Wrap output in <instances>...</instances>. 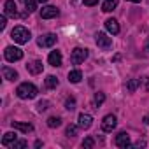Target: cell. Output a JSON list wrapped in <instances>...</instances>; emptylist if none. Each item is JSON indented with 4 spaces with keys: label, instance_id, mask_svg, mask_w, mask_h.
Segmentation results:
<instances>
[{
    "label": "cell",
    "instance_id": "16",
    "mask_svg": "<svg viewBox=\"0 0 149 149\" xmlns=\"http://www.w3.org/2000/svg\"><path fill=\"white\" fill-rule=\"evenodd\" d=\"M2 74H4V79H7V81H16L18 79V72L14 68H11V67H4Z\"/></svg>",
    "mask_w": 149,
    "mask_h": 149
},
{
    "label": "cell",
    "instance_id": "18",
    "mask_svg": "<svg viewBox=\"0 0 149 149\" xmlns=\"http://www.w3.org/2000/svg\"><path fill=\"white\" fill-rule=\"evenodd\" d=\"M81 79H83V72L81 70H70L68 72V83L77 84V83H81Z\"/></svg>",
    "mask_w": 149,
    "mask_h": 149
},
{
    "label": "cell",
    "instance_id": "8",
    "mask_svg": "<svg viewBox=\"0 0 149 149\" xmlns=\"http://www.w3.org/2000/svg\"><path fill=\"white\" fill-rule=\"evenodd\" d=\"M116 125H118L116 116H114V114H107V116L104 118V121H102V130L109 133V132H112V130L116 128Z\"/></svg>",
    "mask_w": 149,
    "mask_h": 149
},
{
    "label": "cell",
    "instance_id": "32",
    "mask_svg": "<svg viewBox=\"0 0 149 149\" xmlns=\"http://www.w3.org/2000/svg\"><path fill=\"white\" fill-rule=\"evenodd\" d=\"M144 146H146V140H144V139H139V140L133 144V147H144Z\"/></svg>",
    "mask_w": 149,
    "mask_h": 149
},
{
    "label": "cell",
    "instance_id": "12",
    "mask_svg": "<svg viewBox=\"0 0 149 149\" xmlns=\"http://www.w3.org/2000/svg\"><path fill=\"white\" fill-rule=\"evenodd\" d=\"M61 53L56 49V51H51L49 53V56H47V61H49V65L51 67H61Z\"/></svg>",
    "mask_w": 149,
    "mask_h": 149
},
{
    "label": "cell",
    "instance_id": "26",
    "mask_svg": "<svg viewBox=\"0 0 149 149\" xmlns=\"http://www.w3.org/2000/svg\"><path fill=\"white\" fill-rule=\"evenodd\" d=\"M65 109L67 111H74V109H76V98H67V102H65Z\"/></svg>",
    "mask_w": 149,
    "mask_h": 149
},
{
    "label": "cell",
    "instance_id": "4",
    "mask_svg": "<svg viewBox=\"0 0 149 149\" xmlns=\"http://www.w3.org/2000/svg\"><path fill=\"white\" fill-rule=\"evenodd\" d=\"M95 42H97V46L100 49H105V51L112 47V39L107 37V33H104V32H97L95 33Z\"/></svg>",
    "mask_w": 149,
    "mask_h": 149
},
{
    "label": "cell",
    "instance_id": "11",
    "mask_svg": "<svg viewBox=\"0 0 149 149\" xmlns=\"http://www.w3.org/2000/svg\"><path fill=\"white\" fill-rule=\"evenodd\" d=\"M26 68H28V72L32 74V76H37V74H40L44 70V65H42L40 60H33V61H30L26 65Z\"/></svg>",
    "mask_w": 149,
    "mask_h": 149
},
{
    "label": "cell",
    "instance_id": "6",
    "mask_svg": "<svg viewBox=\"0 0 149 149\" xmlns=\"http://www.w3.org/2000/svg\"><path fill=\"white\" fill-rule=\"evenodd\" d=\"M56 40H58V37H56L54 33H44V35H40V37L37 39V44H39L40 47H51V46L56 44Z\"/></svg>",
    "mask_w": 149,
    "mask_h": 149
},
{
    "label": "cell",
    "instance_id": "10",
    "mask_svg": "<svg viewBox=\"0 0 149 149\" xmlns=\"http://www.w3.org/2000/svg\"><path fill=\"white\" fill-rule=\"evenodd\" d=\"M116 146H118V147H123V149L130 147V146H132V144H130V135H128L126 132H119V133L116 135Z\"/></svg>",
    "mask_w": 149,
    "mask_h": 149
},
{
    "label": "cell",
    "instance_id": "34",
    "mask_svg": "<svg viewBox=\"0 0 149 149\" xmlns=\"http://www.w3.org/2000/svg\"><path fill=\"white\" fill-rule=\"evenodd\" d=\"M37 2H40V4H44V2H47V0H37Z\"/></svg>",
    "mask_w": 149,
    "mask_h": 149
},
{
    "label": "cell",
    "instance_id": "29",
    "mask_svg": "<svg viewBox=\"0 0 149 149\" xmlns=\"http://www.w3.org/2000/svg\"><path fill=\"white\" fill-rule=\"evenodd\" d=\"M47 105H49V104H47L46 100H40V102L37 104V111H39V112H42V111H46V109H47Z\"/></svg>",
    "mask_w": 149,
    "mask_h": 149
},
{
    "label": "cell",
    "instance_id": "27",
    "mask_svg": "<svg viewBox=\"0 0 149 149\" xmlns=\"http://www.w3.org/2000/svg\"><path fill=\"white\" fill-rule=\"evenodd\" d=\"M83 147H86V149L95 147V140H93V137H86V139L83 140Z\"/></svg>",
    "mask_w": 149,
    "mask_h": 149
},
{
    "label": "cell",
    "instance_id": "31",
    "mask_svg": "<svg viewBox=\"0 0 149 149\" xmlns=\"http://www.w3.org/2000/svg\"><path fill=\"white\" fill-rule=\"evenodd\" d=\"M6 21H7V16H6V14H2V18H0V28H2V30H4V28H6V25H7Z\"/></svg>",
    "mask_w": 149,
    "mask_h": 149
},
{
    "label": "cell",
    "instance_id": "24",
    "mask_svg": "<svg viewBox=\"0 0 149 149\" xmlns=\"http://www.w3.org/2000/svg\"><path fill=\"white\" fill-rule=\"evenodd\" d=\"M56 86H58V79H56L54 76H47V77H46V88L53 90V88H56Z\"/></svg>",
    "mask_w": 149,
    "mask_h": 149
},
{
    "label": "cell",
    "instance_id": "2",
    "mask_svg": "<svg viewBox=\"0 0 149 149\" xmlns=\"http://www.w3.org/2000/svg\"><path fill=\"white\" fill-rule=\"evenodd\" d=\"M11 39L14 42H18V44H26L32 39V35H30L28 28H25V26H14V30L11 32Z\"/></svg>",
    "mask_w": 149,
    "mask_h": 149
},
{
    "label": "cell",
    "instance_id": "13",
    "mask_svg": "<svg viewBox=\"0 0 149 149\" xmlns=\"http://www.w3.org/2000/svg\"><path fill=\"white\" fill-rule=\"evenodd\" d=\"M91 125H93V118H91L90 114H86V112L79 114V126H81L83 130H88V128H91Z\"/></svg>",
    "mask_w": 149,
    "mask_h": 149
},
{
    "label": "cell",
    "instance_id": "21",
    "mask_svg": "<svg viewBox=\"0 0 149 149\" xmlns=\"http://www.w3.org/2000/svg\"><path fill=\"white\" fill-rule=\"evenodd\" d=\"M139 86H140V79H130V81L126 83V90H128L130 93H133Z\"/></svg>",
    "mask_w": 149,
    "mask_h": 149
},
{
    "label": "cell",
    "instance_id": "23",
    "mask_svg": "<svg viewBox=\"0 0 149 149\" xmlns=\"http://www.w3.org/2000/svg\"><path fill=\"white\" fill-rule=\"evenodd\" d=\"M60 125H61V118H58V116H51L47 119V126L49 128H58Z\"/></svg>",
    "mask_w": 149,
    "mask_h": 149
},
{
    "label": "cell",
    "instance_id": "17",
    "mask_svg": "<svg viewBox=\"0 0 149 149\" xmlns=\"http://www.w3.org/2000/svg\"><path fill=\"white\" fill-rule=\"evenodd\" d=\"M105 28H107V32H111L112 35L119 33V25H118V21H116L114 18H111V19L105 21Z\"/></svg>",
    "mask_w": 149,
    "mask_h": 149
},
{
    "label": "cell",
    "instance_id": "19",
    "mask_svg": "<svg viewBox=\"0 0 149 149\" xmlns=\"http://www.w3.org/2000/svg\"><path fill=\"white\" fill-rule=\"evenodd\" d=\"M116 7H118V0H105V2L102 4V11L104 13H112Z\"/></svg>",
    "mask_w": 149,
    "mask_h": 149
},
{
    "label": "cell",
    "instance_id": "5",
    "mask_svg": "<svg viewBox=\"0 0 149 149\" xmlns=\"http://www.w3.org/2000/svg\"><path fill=\"white\" fill-rule=\"evenodd\" d=\"M4 56H6L7 61H19V60L23 58V51H21L19 47L9 46V47H6V51H4Z\"/></svg>",
    "mask_w": 149,
    "mask_h": 149
},
{
    "label": "cell",
    "instance_id": "30",
    "mask_svg": "<svg viewBox=\"0 0 149 149\" xmlns=\"http://www.w3.org/2000/svg\"><path fill=\"white\" fill-rule=\"evenodd\" d=\"M83 4L88 6V7H91V6H97L98 4V0H83Z\"/></svg>",
    "mask_w": 149,
    "mask_h": 149
},
{
    "label": "cell",
    "instance_id": "1",
    "mask_svg": "<svg viewBox=\"0 0 149 149\" xmlns=\"http://www.w3.org/2000/svg\"><path fill=\"white\" fill-rule=\"evenodd\" d=\"M37 93H39V90H37V86L32 84V83H21V84L16 88V95H18L21 100H32V98L37 97Z\"/></svg>",
    "mask_w": 149,
    "mask_h": 149
},
{
    "label": "cell",
    "instance_id": "14",
    "mask_svg": "<svg viewBox=\"0 0 149 149\" xmlns=\"http://www.w3.org/2000/svg\"><path fill=\"white\" fill-rule=\"evenodd\" d=\"M11 125H13V128H14V130H19V132H23V133H30V132H33V125H30V123L13 121Z\"/></svg>",
    "mask_w": 149,
    "mask_h": 149
},
{
    "label": "cell",
    "instance_id": "25",
    "mask_svg": "<svg viewBox=\"0 0 149 149\" xmlns=\"http://www.w3.org/2000/svg\"><path fill=\"white\" fill-rule=\"evenodd\" d=\"M104 102H105V95H104L102 91L95 93V105H97V107H100V105H102Z\"/></svg>",
    "mask_w": 149,
    "mask_h": 149
},
{
    "label": "cell",
    "instance_id": "33",
    "mask_svg": "<svg viewBox=\"0 0 149 149\" xmlns=\"http://www.w3.org/2000/svg\"><path fill=\"white\" fill-rule=\"evenodd\" d=\"M128 2H133V4H139V2H140V0H128Z\"/></svg>",
    "mask_w": 149,
    "mask_h": 149
},
{
    "label": "cell",
    "instance_id": "3",
    "mask_svg": "<svg viewBox=\"0 0 149 149\" xmlns=\"http://www.w3.org/2000/svg\"><path fill=\"white\" fill-rule=\"evenodd\" d=\"M86 58H88V49H83V47H74V49H72L70 61H72L74 65H81Z\"/></svg>",
    "mask_w": 149,
    "mask_h": 149
},
{
    "label": "cell",
    "instance_id": "9",
    "mask_svg": "<svg viewBox=\"0 0 149 149\" xmlns=\"http://www.w3.org/2000/svg\"><path fill=\"white\" fill-rule=\"evenodd\" d=\"M4 14L9 16V18H18V7H16L14 0H6V4H4Z\"/></svg>",
    "mask_w": 149,
    "mask_h": 149
},
{
    "label": "cell",
    "instance_id": "35",
    "mask_svg": "<svg viewBox=\"0 0 149 149\" xmlns=\"http://www.w3.org/2000/svg\"><path fill=\"white\" fill-rule=\"evenodd\" d=\"M146 46H147V49H149V40H147V44H146Z\"/></svg>",
    "mask_w": 149,
    "mask_h": 149
},
{
    "label": "cell",
    "instance_id": "22",
    "mask_svg": "<svg viewBox=\"0 0 149 149\" xmlns=\"http://www.w3.org/2000/svg\"><path fill=\"white\" fill-rule=\"evenodd\" d=\"M21 2L25 4L26 13H33V11L37 9V2H35V0H21Z\"/></svg>",
    "mask_w": 149,
    "mask_h": 149
},
{
    "label": "cell",
    "instance_id": "20",
    "mask_svg": "<svg viewBox=\"0 0 149 149\" xmlns=\"http://www.w3.org/2000/svg\"><path fill=\"white\" fill-rule=\"evenodd\" d=\"M79 128H81V126H77V125H68L67 130H65V135H67V137H76L77 132H79Z\"/></svg>",
    "mask_w": 149,
    "mask_h": 149
},
{
    "label": "cell",
    "instance_id": "7",
    "mask_svg": "<svg viewBox=\"0 0 149 149\" xmlns=\"http://www.w3.org/2000/svg\"><path fill=\"white\" fill-rule=\"evenodd\" d=\"M56 16H60V11L54 6H44L40 9V18L42 19H51V18H56Z\"/></svg>",
    "mask_w": 149,
    "mask_h": 149
},
{
    "label": "cell",
    "instance_id": "15",
    "mask_svg": "<svg viewBox=\"0 0 149 149\" xmlns=\"http://www.w3.org/2000/svg\"><path fill=\"white\" fill-rule=\"evenodd\" d=\"M18 140V135L14 133V132H7V133H4V137H2V146H13L14 142Z\"/></svg>",
    "mask_w": 149,
    "mask_h": 149
},
{
    "label": "cell",
    "instance_id": "28",
    "mask_svg": "<svg viewBox=\"0 0 149 149\" xmlns=\"http://www.w3.org/2000/svg\"><path fill=\"white\" fill-rule=\"evenodd\" d=\"M26 146H28V142H26V140H16L11 147H13V149H23V147H26Z\"/></svg>",
    "mask_w": 149,
    "mask_h": 149
}]
</instances>
